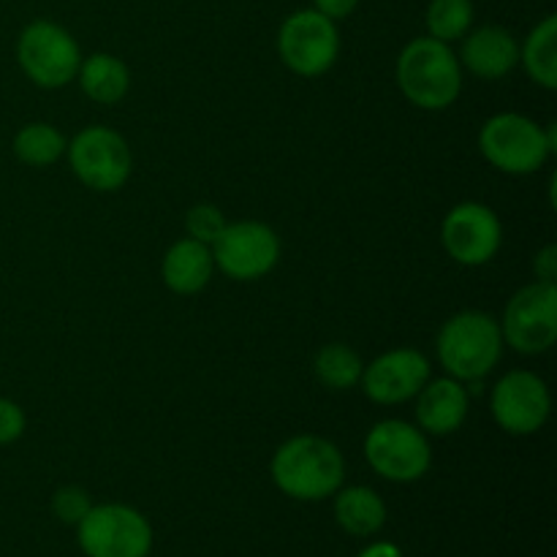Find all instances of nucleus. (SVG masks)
<instances>
[{
    "label": "nucleus",
    "instance_id": "23",
    "mask_svg": "<svg viewBox=\"0 0 557 557\" xmlns=\"http://www.w3.org/2000/svg\"><path fill=\"white\" fill-rule=\"evenodd\" d=\"M473 25L471 0H430L428 5V30L438 41L451 44L468 36Z\"/></svg>",
    "mask_w": 557,
    "mask_h": 557
},
{
    "label": "nucleus",
    "instance_id": "13",
    "mask_svg": "<svg viewBox=\"0 0 557 557\" xmlns=\"http://www.w3.org/2000/svg\"><path fill=\"white\" fill-rule=\"evenodd\" d=\"M441 243L449 259L462 267H482L498 256L504 226L493 207L482 201H462L451 207L441 223Z\"/></svg>",
    "mask_w": 557,
    "mask_h": 557
},
{
    "label": "nucleus",
    "instance_id": "25",
    "mask_svg": "<svg viewBox=\"0 0 557 557\" xmlns=\"http://www.w3.org/2000/svg\"><path fill=\"white\" fill-rule=\"evenodd\" d=\"M92 509L90 495L82 487H60L52 498V511L65 525H79L87 511Z\"/></svg>",
    "mask_w": 557,
    "mask_h": 557
},
{
    "label": "nucleus",
    "instance_id": "5",
    "mask_svg": "<svg viewBox=\"0 0 557 557\" xmlns=\"http://www.w3.org/2000/svg\"><path fill=\"white\" fill-rule=\"evenodd\" d=\"M16 60L33 85L44 90H58L71 85L79 74L82 52L76 38L58 22L36 20L25 25L16 38Z\"/></svg>",
    "mask_w": 557,
    "mask_h": 557
},
{
    "label": "nucleus",
    "instance_id": "8",
    "mask_svg": "<svg viewBox=\"0 0 557 557\" xmlns=\"http://www.w3.org/2000/svg\"><path fill=\"white\" fill-rule=\"evenodd\" d=\"M76 539L87 557H147L152 549L147 517L123 504L92 506L76 525Z\"/></svg>",
    "mask_w": 557,
    "mask_h": 557
},
{
    "label": "nucleus",
    "instance_id": "1",
    "mask_svg": "<svg viewBox=\"0 0 557 557\" xmlns=\"http://www.w3.org/2000/svg\"><path fill=\"white\" fill-rule=\"evenodd\" d=\"M272 482L294 500H324L341 490L346 460L332 441L319 435L288 438L272 457Z\"/></svg>",
    "mask_w": 557,
    "mask_h": 557
},
{
    "label": "nucleus",
    "instance_id": "4",
    "mask_svg": "<svg viewBox=\"0 0 557 557\" xmlns=\"http://www.w3.org/2000/svg\"><path fill=\"white\" fill-rule=\"evenodd\" d=\"M555 134V125L544 131L525 114L500 112L493 114L479 131V150L498 172L522 177L539 172L547 163L557 150Z\"/></svg>",
    "mask_w": 557,
    "mask_h": 557
},
{
    "label": "nucleus",
    "instance_id": "14",
    "mask_svg": "<svg viewBox=\"0 0 557 557\" xmlns=\"http://www.w3.org/2000/svg\"><path fill=\"white\" fill-rule=\"evenodd\" d=\"M430 381V362L417 348H392L362 370V389L379 406H397L419 395Z\"/></svg>",
    "mask_w": 557,
    "mask_h": 557
},
{
    "label": "nucleus",
    "instance_id": "21",
    "mask_svg": "<svg viewBox=\"0 0 557 557\" xmlns=\"http://www.w3.org/2000/svg\"><path fill=\"white\" fill-rule=\"evenodd\" d=\"M315 379L332 392H348L362 381L364 362L351 346L346 343H326L319 354H315Z\"/></svg>",
    "mask_w": 557,
    "mask_h": 557
},
{
    "label": "nucleus",
    "instance_id": "29",
    "mask_svg": "<svg viewBox=\"0 0 557 557\" xmlns=\"http://www.w3.org/2000/svg\"><path fill=\"white\" fill-rule=\"evenodd\" d=\"M359 557H403L400 547L392 542H379V544H370Z\"/></svg>",
    "mask_w": 557,
    "mask_h": 557
},
{
    "label": "nucleus",
    "instance_id": "22",
    "mask_svg": "<svg viewBox=\"0 0 557 557\" xmlns=\"http://www.w3.org/2000/svg\"><path fill=\"white\" fill-rule=\"evenodd\" d=\"M65 136L49 123H27L14 136V156L25 166H52L54 161L65 156Z\"/></svg>",
    "mask_w": 557,
    "mask_h": 557
},
{
    "label": "nucleus",
    "instance_id": "15",
    "mask_svg": "<svg viewBox=\"0 0 557 557\" xmlns=\"http://www.w3.org/2000/svg\"><path fill=\"white\" fill-rule=\"evenodd\" d=\"M417 397V422L424 435H451L466 424L471 397L462 381L449 375L428 381Z\"/></svg>",
    "mask_w": 557,
    "mask_h": 557
},
{
    "label": "nucleus",
    "instance_id": "7",
    "mask_svg": "<svg viewBox=\"0 0 557 557\" xmlns=\"http://www.w3.org/2000/svg\"><path fill=\"white\" fill-rule=\"evenodd\" d=\"M74 177L85 188L112 194L120 190L131 177L134 158L128 141L107 125H87L65 147Z\"/></svg>",
    "mask_w": 557,
    "mask_h": 557
},
{
    "label": "nucleus",
    "instance_id": "2",
    "mask_svg": "<svg viewBox=\"0 0 557 557\" xmlns=\"http://www.w3.org/2000/svg\"><path fill=\"white\" fill-rule=\"evenodd\" d=\"M395 79L413 107L441 112L460 98L462 65L449 44L422 36L403 47L395 65Z\"/></svg>",
    "mask_w": 557,
    "mask_h": 557
},
{
    "label": "nucleus",
    "instance_id": "28",
    "mask_svg": "<svg viewBox=\"0 0 557 557\" xmlns=\"http://www.w3.org/2000/svg\"><path fill=\"white\" fill-rule=\"evenodd\" d=\"M357 5L359 0H313V9L319 11V14L330 16L332 22L351 16L354 11H357Z\"/></svg>",
    "mask_w": 557,
    "mask_h": 557
},
{
    "label": "nucleus",
    "instance_id": "27",
    "mask_svg": "<svg viewBox=\"0 0 557 557\" xmlns=\"http://www.w3.org/2000/svg\"><path fill=\"white\" fill-rule=\"evenodd\" d=\"M533 270L542 283H555L557 277V245H547L544 250H539L536 261H533Z\"/></svg>",
    "mask_w": 557,
    "mask_h": 557
},
{
    "label": "nucleus",
    "instance_id": "9",
    "mask_svg": "<svg viewBox=\"0 0 557 557\" xmlns=\"http://www.w3.org/2000/svg\"><path fill=\"white\" fill-rule=\"evenodd\" d=\"M277 52L286 69L297 76H321L341 54V33L330 16L315 9L294 11L277 33Z\"/></svg>",
    "mask_w": 557,
    "mask_h": 557
},
{
    "label": "nucleus",
    "instance_id": "20",
    "mask_svg": "<svg viewBox=\"0 0 557 557\" xmlns=\"http://www.w3.org/2000/svg\"><path fill=\"white\" fill-rule=\"evenodd\" d=\"M520 63L525 65L528 76L544 90L557 87V16H544L520 49Z\"/></svg>",
    "mask_w": 557,
    "mask_h": 557
},
{
    "label": "nucleus",
    "instance_id": "11",
    "mask_svg": "<svg viewBox=\"0 0 557 557\" xmlns=\"http://www.w3.org/2000/svg\"><path fill=\"white\" fill-rule=\"evenodd\" d=\"M210 248L218 270L243 283L270 275L281 259V239L275 228L261 221L226 223Z\"/></svg>",
    "mask_w": 557,
    "mask_h": 557
},
{
    "label": "nucleus",
    "instance_id": "12",
    "mask_svg": "<svg viewBox=\"0 0 557 557\" xmlns=\"http://www.w3.org/2000/svg\"><path fill=\"white\" fill-rule=\"evenodd\" d=\"M490 411L504 433L517 438L539 433L553 411L549 386L531 370H511L493 386Z\"/></svg>",
    "mask_w": 557,
    "mask_h": 557
},
{
    "label": "nucleus",
    "instance_id": "18",
    "mask_svg": "<svg viewBox=\"0 0 557 557\" xmlns=\"http://www.w3.org/2000/svg\"><path fill=\"white\" fill-rule=\"evenodd\" d=\"M79 85L90 101L112 107V103L123 101L125 92L131 87L128 65L109 52H96L90 58H82L79 65Z\"/></svg>",
    "mask_w": 557,
    "mask_h": 557
},
{
    "label": "nucleus",
    "instance_id": "24",
    "mask_svg": "<svg viewBox=\"0 0 557 557\" xmlns=\"http://www.w3.org/2000/svg\"><path fill=\"white\" fill-rule=\"evenodd\" d=\"M226 218L218 210L215 205H196L188 210V218H185V228H188V237L199 239V243L212 245L226 228Z\"/></svg>",
    "mask_w": 557,
    "mask_h": 557
},
{
    "label": "nucleus",
    "instance_id": "26",
    "mask_svg": "<svg viewBox=\"0 0 557 557\" xmlns=\"http://www.w3.org/2000/svg\"><path fill=\"white\" fill-rule=\"evenodd\" d=\"M25 428L27 419L20 403L9 400V397H0V446H9L14 441H20L25 435Z\"/></svg>",
    "mask_w": 557,
    "mask_h": 557
},
{
    "label": "nucleus",
    "instance_id": "19",
    "mask_svg": "<svg viewBox=\"0 0 557 557\" xmlns=\"http://www.w3.org/2000/svg\"><path fill=\"white\" fill-rule=\"evenodd\" d=\"M335 520L351 536H373L386 522V504L375 490L346 487L337 490Z\"/></svg>",
    "mask_w": 557,
    "mask_h": 557
},
{
    "label": "nucleus",
    "instance_id": "16",
    "mask_svg": "<svg viewBox=\"0 0 557 557\" xmlns=\"http://www.w3.org/2000/svg\"><path fill=\"white\" fill-rule=\"evenodd\" d=\"M462 38L460 65L479 79H504L520 63V44L506 27L484 25Z\"/></svg>",
    "mask_w": 557,
    "mask_h": 557
},
{
    "label": "nucleus",
    "instance_id": "3",
    "mask_svg": "<svg viewBox=\"0 0 557 557\" xmlns=\"http://www.w3.org/2000/svg\"><path fill=\"white\" fill-rule=\"evenodd\" d=\"M441 368L457 381H479L493 373L504 354L500 324L482 310H462L451 315L435 341Z\"/></svg>",
    "mask_w": 557,
    "mask_h": 557
},
{
    "label": "nucleus",
    "instance_id": "17",
    "mask_svg": "<svg viewBox=\"0 0 557 557\" xmlns=\"http://www.w3.org/2000/svg\"><path fill=\"white\" fill-rule=\"evenodd\" d=\"M212 272H215L212 248L194 237L177 239L166 250L161 264L163 283L174 294H199L212 281Z\"/></svg>",
    "mask_w": 557,
    "mask_h": 557
},
{
    "label": "nucleus",
    "instance_id": "10",
    "mask_svg": "<svg viewBox=\"0 0 557 557\" xmlns=\"http://www.w3.org/2000/svg\"><path fill=\"white\" fill-rule=\"evenodd\" d=\"M500 335H504V346H511L528 357L549 351L557 341L555 283L536 281L531 286H522L506 305Z\"/></svg>",
    "mask_w": 557,
    "mask_h": 557
},
{
    "label": "nucleus",
    "instance_id": "6",
    "mask_svg": "<svg viewBox=\"0 0 557 557\" xmlns=\"http://www.w3.org/2000/svg\"><path fill=\"white\" fill-rule=\"evenodd\" d=\"M364 457L381 479L397 484L419 482L433 466L428 435L403 419H384L373 424L364 438Z\"/></svg>",
    "mask_w": 557,
    "mask_h": 557
}]
</instances>
